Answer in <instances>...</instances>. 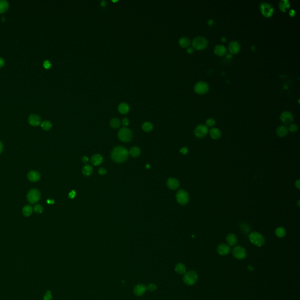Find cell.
<instances>
[{
    "mask_svg": "<svg viewBox=\"0 0 300 300\" xmlns=\"http://www.w3.org/2000/svg\"><path fill=\"white\" fill-rule=\"evenodd\" d=\"M129 153L128 150L122 146H118L115 148L112 152V160L117 163H121L127 160Z\"/></svg>",
    "mask_w": 300,
    "mask_h": 300,
    "instance_id": "cell-1",
    "label": "cell"
},
{
    "mask_svg": "<svg viewBox=\"0 0 300 300\" xmlns=\"http://www.w3.org/2000/svg\"><path fill=\"white\" fill-rule=\"evenodd\" d=\"M260 10L263 16L269 18L273 15L274 8L267 2H261L260 5Z\"/></svg>",
    "mask_w": 300,
    "mask_h": 300,
    "instance_id": "cell-6",
    "label": "cell"
},
{
    "mask_svg": "<svg viewBox=\"0 0 300 300\" xmlns=\"http://www.w3.org/2000/svg\"><path fill=\"white\" fill-rule=\"evenodd\" d=\"M82 161L84 163H87L89 161V158H87V157H86V156H84L82 157Z\"/></svg>",
    "mask_w": 300,
    "mask_h": 300,
    "instance_id": "cell-48",
    "label": "cell"
},
{
    "mask_svg": "<svg viewBox=\"0 0 300 300\" xmlns=\"http://www.w3.org/2000/svg\"><path fill=\"white\" fill-rule=\"evenodd\" d=\"M180 152L183 154H187L188 153V150L186 147H183L180 150Z\"/></svg>",
    "mask_w": 300,
    "mask_h": 300,
    "instance_id": "cell-46",
    "label": "cell"
},
{
    "mask_svg": "<svg viewBox=\"0 0 300 300\" xmlns=\"http://www.w3.org/2000/svg\"><path fill=\"white\" fill-rule=\"evenodd\" d=\"M228 49L231 54H236L239 52L240 45L239 42L236 41H233L229 44Z\"/></svg>",
    "mask_w": 300,
    "mask_h": 300,
    "instance_id": "cell-13",
    "label": "cell"
},
{
    "mask_svg": "<svg viewBox=\"0 0 300 300\" xmlns=\"http://www.w3.org/2000/svg\"><path fill=\"white\" fill-rule=\"evenodd\" d=\"M218 252L219 254L222 256H225L229 253L231 251L230 247L226 244H221L218 246L217 248Z\"/></svg>",
    "mask_w": 300,
    "mask_h": 300,
    "instance_id": "cell-14",
    "label": "cell"
},
{
    "mask_svg": "<svg viewBox=\"0 0 300 300\" xmlns=\"http://www.w3.org/2000/svg\"><path fill=\"white\" fill-rule=\"evenodd\" d=\"M179 44L182 48H188L190 44V40L186 37H181L179 39Z\"/></svg>",
    "mask_w": 300,
    "mask_h": 300,
    "instance_id": "cell-24",
    "label": "cell"
},
{
    "mask_svg": "<svg viewBox=\"0 0 300 300\" xmlns=\"http://www.w3.org/2000/svg\"><path fill=\"white\" fill-rule=\"evenodd\" d=\"M186 52L188 54H192L193 52V48L192 47H188L186 49Z\"/></svg>",
    "mask_w": 300,
    "mask_h": 300,
    "instance_id": "cell-47",
    "label": "cell"
},
{
    "mask_svg": "<svg viewBox=\"0 0 300 300\" xmlns=\"http://www.w3.org/2000/svg\"><path fill=\"white\" fill-rule=\"evenodd\" d=\"M147 289L150 291H153L154 290H155L157 289V286L155 284H153V283H151L150 284L148 285V287H147Z\"/></svg>",
    "mask_w": 300,
    "mask_h": 300,
    "instance_id": "cell-40",
    "label": "cell"
},
{
    "mask_svg": "<svg viewBox=\"0 0 300 300\" xmlns=\"http://www.w3.org/2000/svg\"><path fill=\"white\" fill-rule=\"evenodd\" d=\"M241 229L245 233H247L248 232L250 231L249 226H248L247 225H246V224H242L241 225Z\"/></svg>",
    "mask_w": 300,
    "mask_h": 300,
    "instance_id": "cell-39",
    "label": "cell"
},
{
    "mask_svg": "<svg viewBox=\"0 0 300 300\" xmlns=\"http://www.w3.org/2000/svg\"><path fill=\"white\" fill-rule=\"evenodd\" d=\"M76 196V192L74 190H72L69 194V198L70 199H73Z\"/></svg>",
    "mask_w": 300,
    "mask_h": 300,
    "instance_id": "cell-43",
    "label": "cell"
},
{
    "mask_svg": "<svg viewBox=\"0 0 300 300\" xmlns=\"http://www.w3.org/2000/svg\"><path fill=\"white\" fill-rule=\"evenodd\" d=\"M110 125L113 128H117L120 126V120L116 118L112 119L110 122Z\"/></svg>",
    "mask_w": 300,
    "mask_h": 300,
    "instance_id": "cell-35",
    "label": "cell"
},
{
    "mask_svg": "<svg viewBox=\"0 0 300 300\" xmlns=\"http://www.w3.org/2000/svg\"><path fill=\"white\" fill-rule=\"evenodd\" d=\"M208 132V128L206 125L199 124L195 129V135L198 138H204Z\"/></svg>",
    "mask_w": 300,
    "mask_h": 300,
    "instance_id": "cell-10",
    "label": "cell"
},
{
    "mask_svg": "<svg viewBox=\"0 0 300 300\" xmlns=\"http://www.w3.org/2000/svg\"><path fill=\"white\" fill-rule=\"evenodd\" d=\"M175 270L177 273L179 274H183L186 273V267L184 264L182 263H178L176 264Z\"/></svg>",
    "mask_w": 300,
    "mask_h": 300,
    "instance_id": "cell-26",
    "label": "cell"
},
{
    "mask_svg": "<svg viewBox=\"0 0 300 300\" xmlns=\"http://www.w3.org/2000/svg\"><path fill=\"white\" fill-rule=\"evenodd\" d=\"M275 234L278 238H283L286 235V231L283 227H279L276 229Z\"/></svg>",
    "mask_w": 300,
    "mask_h": 300,
    "instance_id": "cell-27",
    "label": "cell"
},
{
    "mask_svg": "<svg viewBox=\"0 0 300 300\" xmlns=\"http://www.w3.org/2000/svg\"><path fill=\"white\" fill-rule=\"evenodd\" d=\"M119 111L121 114H126L129 111V106L125 103H122L119 106Z\"/></svg>",
    "mask_w": 300,
    "mask_h": 300,
    "instance_id": "cell-28",
    "label": "cell"
},
{
    "mask_svg": "<svg viewBox=\"0 0 300 300\" xmlns=\"http://www.w3.org/2000/svg\"><path fill=\"white\" fill-rule=\"evenodd\" d=\"M4 64V60L3 59V58H2L1 57H0V67H2Z\"/></svg>",
    "mask_w": 300,
    "mask_h": 300,
    "instance_id": "cell-50",
    "label": "cell"
},
{
    "mask_svg": "<svg viewBox=\"0 0 300 300\" xmlns=\"http://www.w3.org/2000/svg\"><path fill=\"white\" fill-rule=\"evenodd\" d=\"M34 211L37 213H41L43 212V207L41 205H37L34 208Z\"/></svg>",
    "mask_w": 300,
    "mask_h": 300,
    "instance_id": "cell-38",
    "label": "cell"
},
{
    "mask_svg": "<svg viewBox=\"0 0 300 300\" xmlns=\"http://www.w3.org/2000/svg\"><path fill=\"white\" fill-rule=\"evenodd\" d=\"M29 123L33 126H38L41 123V117L37 115H31L28 118Z\"/></svg>",
    "mask_w": 300,
    "mask_h": 300,
    "instance_id": "cell-16",
    "label": "cell"
},
{
    "mask_svg": "<svg viewBox=\"0 0 300 300\" xmlns=\"http://www.w3.org/2000/svg\"><path fill=\"white\" fill-rule=\"evenodd\" d=\"M142 128L144 131L146 132H150L151 131L153 128V125L150 122H145L143 123L142 125Z\"/></svg>",
    "mask_w": 300,
    "mask_h": 300,
    "instance_id": "cell-33",
    "label": "cell"
},
{
    "mask_svg": "<svg viewBox=\"0 0 300 300\" xmlns=\"http://www.w3.org/2000/svg\"><path fill=\"white\" fill-rule=\"evenodd\" d=\"M176 199L177 202L181 205H186L189 200V194L185 190H179L176 195Z\"/></svg>",
    "mask_w": 300,
    "mask_h": 300,
    "instance_id": "cell-7",
    "label": "cell"
},
{
    "mask_svg": "<svg viewBox=\"0 0 300 300\" xmlns=\"http://www.w3.org/2000/svg\"><path fill=\"white\" fill-rule=\"evenodd\" d=\"M280 120L284 124L290 125L294 120V117L290 112L284 111L280 115Z\"/></svg>",
    "mask_w": 300,
    "mask_h": 300,
    "instance_id": "cell-12",
    "label": "cell"
},
{
    "mask_svg": "<svg viewBox=\"0 0 300 300\" xmlns=\"http://www.w3.org/2000/svg\"><path fill=\"white\" fill-rule=\"evenodd\" d=\"M2 150H3V144L1 142V141H0V153L2 152Z\"/></svg>",
    "mask_w": 300,
    "mask_h": 300,
    "instance_id": "cell-53",
    "label": "cell"
},
{
    "mask_svg": "<svg viewBox=\"0 0 300 300\" xmlns=\"http://www.w3.org/2000/svg\"><path fill=\"white\" fill-rule=\"evenodd\" d=\"M227 58H232V55H231V54H228V55H227Z\"/></svg>",
    "mask_w": 300,
    "mask_h": 300,
    "instance_id": "cell-56",
    "label": "cell"
},
{
    "mask_svg": "<svg viewBox=\"0 0 300 300\" xmlns=\"http://www.w3.org/2000/svg\"><path fill=\"white\" fill-rule=\"evenodd\" d=\"M41 175L39 173L36 171H31L28 174V178L31 182H37L39 180Z\"/></svg>",
    "mask_w": 300,
    "mask_h": 300,
    "instance_id": "cell-20",
    "label": "cell"
},
{
    "mask_svg": "<svg viewBox=\"0 0 300 300\" xmlns=\"http://www.w3.org/2000/svg\"><path fill=\"white\" fill-rule=\"evenodd\" d=\"M290 3L287 0H281L279 3V8L281 11L286 12V10L290 7Z\"/></svg>",
    "mask_w": 300,
    "mask_h": 300,
    "instance_id": "cell-25",
    "label": "cell"
},
{
    "mask_svg": "<svg viewBox=\"0 0 300 300\" xmlns=\"http://www.w3.org/2000/svg\"><path fill=\"white\" fill-rule=\"evenodd\" d=\"M32 208L30 205H26L22 209V213L25 216H29L32 213Z\"/></svg>",
    "mask_w": 300,
    "mask_h": 300,
    "instance_id": "cell-32",
    "label": "cell"
},
{
    "mask_svg": "<svg viewBox=\"0 0 300 300\" xmlns=\"http://www.w3.org/2000/svg\"><path fill=\"white\" fill-rule=\"evenodd\" d=\"M214 52L217 55L220 56V57H222V56H224L226 54V48L223 45H221V44L217 45H216L215 47Z\"/></svg>",
    "mask_w": 300,
    "mask_h": 300,
    "instance_id": "cell-18",
    "label": "cell"
},
{
    "mask_svg": "<svg viewBox=\"0 0 300 300\" xmlns=\"http://www.w3.org/2000/svg\"><path fill=\"white\" fill-rule=\"evenodd\" d=\"M167 186L171 190H176L180 186L178 180L174 178H170L167 181Z\"/></svg>",
    "mask_w": 300,
    "mask_h": 300,
    "instance_id": "cell-15",
    "label": "cell"
},
{
    "mask_svg": "<svg viewBox=\"0 0 300 300\" xmlns=\"http://www.w3.org/2000/svg\"><path fill=\"white\" fill-rule=\"evenodd\" d=\"M118 136L121 141L127 142L131 140L132 138V133L129 128L123 127L119 130Z\"/></svg>",
    "mask_w": 300,
    "mask_h": 300,
    "instance_id": "cell-5",
    "label": "cell"
},
{
    "mask_svg": "<svg viewBox=\"0 0 300 300\" xmlns=\"http://www.w3.org/2000/svg\"><path fill=\"white\" fill-rule=\"evenodd\" d=\"M297 205H298L299 207H300V200H299V201L297 202Z\"/></svg>",
    "mask_w": 300,
    "mask_h": 300,
    "instance_id": "cell-57",
    "label": "cell"
},
{
    "mask_svg": "<svg viewBox=\"0 0 300 300\" xmlns=\"http://www.w3.org/2000/svg\"><path fill=\"white\" fill-rule=\"evenodd\" d=\"M226 241L230 246H233L238 243V238L235 234L229 233L226 236Z\"/></svg>",
    "mask_w": 300,
    "mask_h": 300,
    "instance_id": "cell-23",
    "label": "cell"
},
{
    "mask_svg": "<svg viewBox=\"0 0 300 300\" xmlns=\"http://www.w3.org/2000/svg\"><path fill=\"white\" fill-rule=\"evenodd\" d=\"M221 41H223V42H225V41H226V38H225V37H222V38H221Z\"/></svg>",
    "mask_w": 300,
    "mask_h": 300,
    "instance_id": "cell-55",
    "label": "cell"
},
{
    "mask_svg": "<svg viewBox=\"0 0 300 300\" xmlns=\"http://www.w3.org/2000/svg\"><path fill=\"white\" fill-rule=\"evenodd\" d=\"M122 124L124 126H127L129 124V120L127 118H124L122 120Z\"/></svg>",
    "mask_w": 300,
    "mask_h": 300,
    "instance_id": "cell-44",
    "label": "cell"
},
{
    "mask_svg": "<svg viewBox=\"0 0 300 300\" xmlns=\"http://www.w3.org/2000/svg\"><path fill=\"white\" fill-rule=\"evenodd\" d=\"M208 40L203 37L198 36L192 41V47L197 50H203L208 47Z\"/></svg>",
    "mask_w": 300,
    "mask_h": 300,
    "instance_id": "cell-2",
    "label": "cell"
},
{
    "mask_svg": "<svg viewBox=\"0 0 300 300\" xmlns=\"http://www.w3.org/2000/svg\"><path fill=\"white\" fill-rule=\"evenodd\" d=\"M91 163L95 166H97L100 165L103 161V158L102 156L100 154H95L91 158Z\"/></svg>",
    "mask_w": 300,
    "mask_h": 300,
    "instance_id": "cell-19",
    "label": "cell"
},
{
    "mask_svg": "<svg viewBox=\"0 0 300 300\" xmlns=\"http://www.w3.org/2000/svg\"><path fill=\"white\" fill-rule=\"evenodd\" d=\"M83 174L85 176H90L93 173V168L90 165H85L82 169Z\"/></svg>",
    "mask_w": 300,
    "mask_h": 300,
    "instance_id": "cell-30",
    "label": "cell"
},
{
    "mask_svg": "<svg viewBox=\"0 0 300 300\" xmlns=\"http://www.w3.org/2000/svg\"><path fill=\"white\" fill-rule=\"evenodd\" d=\"M194 90L198 95L205 94L209 90V85L205 82H198L195 84Z\"/></svg>",
    "mask_w": 300,
    "mask_h": 300,
    "instance_id": "cell-9",
    "label": "cell"
},
{
    "mask_svg": "<svg viewBox=\"0 0 300 300\" xmlns=\"http://www.w3.org/2000/svg\"><path fill=\"white\" fill-rule=\"evenodd\" d=\"M295 185H296V187L297 188V189H300V180H298L295 183Z\"/></svg>",
    "mask_w": 300,
    "mask_h": 300,
    "instance_id": "cell-49",
    "label": "cell"
},
{
    "mask_svg": "<svg viewBox=\"0 0 300 300\" xmlns=\"http://www.w3.org/2000/svg\"><path fill=\"white\" fill-rule=\"evenodd\" d=\"M233 256L239 260L244 259L247 256V253L245 248L241 246H236L233 250Z\"/></svg>",
    "mask_w": 300,
    "mask_h": 300,
    "instance_id": "cell-11",
    "label": "cell"
},
{
    "mask_svg": "<svg viewBox=\"0 0 300 300\" xmlns=\"http://www.w3.org/2000/svg\"><path fill=\"white\" fill-rule=\"evenodd\" d=\"M215 124V120L213 118H209L206 121V125L209 127H212Z\"/></svg>",
    "mask_w": 300,
    "mask_h": 300,
    "instance_id": "cell-36",
    "label": "cell"
},
{
    "mask_svg": "<svg viewBox=\"0 0 300 300\" xmlns=\"http://www.w3.org/2000/svg\"><path fill=\"white\" fill-rule=\"evenodd\" d=\"M211 137L214 140H218L221 138L222 132L221 130L217 128H212L209 131Z\"/></svg>",
    "mask_w": 300,
    "mask_h": 300,
    "instance_id": "cell-22",
    "label": "cell"
},
{
    "mask_svg": "<svg viewBox=\"0 0 300 300\" xmlns=\"http://www.w3.org/2000/svg\"><path fill=\"white\" fill-rule=\"evenodd\" d=\"M51 63L50 62V61L48 60H46L44 61V66L46 68V69H49L51 67Z\"/></svg>",
    "mask_w": 300,
    "mask_h": 300,
    "instance_id": "cell-41",
    "label": "cell"
},
{
    "mask_svg": "<svg viewBox=\"0 0 300 300\" xmlns=\"http://www.w3.org/2000/svg\"><path fill=\"white\" fill-rule=\"evenodd\" d=\"M288 132H289V130L287 128V127H286L284 125L279 126L276 129V134L280 137H285L286 135H287Z\"/></svg>",
    "mask_w": 300,
    "mask_h": 300,
    "instance_id": "cell-21",
    "label": "cell"
},
{
    "mask_svg": "<svg viewBox=\"0 0 300 300\" xmlns=\"http://www.w3.org/2000/svg\"><path fill=\"white\" fill-rule=\"evenodd\" d=\"M106 2L105 1H102L101 2V5H102V6H105L106 5Z\"/></svg>",
    "mask_w": 300,
    "mask_h": 300,
    "instance_id": "cell-54",
    "label": "cell"
},
{
    "mask_svg": "<svg viewBox=\"0 0 300 300\" xmlns=\"http://www.w3.org/2000/svg\"><path fill=\"white\" fill-rule=\"evenodd\" d=\"M99 173L100 175H105L107 173V171L106 169H105L103 168H101L99 170Z\"/></svg>",
    "mask_w": 300,
    "mask_h": 300,
    "instance_id": "cell-45",
    "label": "cell"
},
{
    "mask_svg": "<svg viewBox=\"0 0 300 300\" xmlns=\"http://www.w3.org/2000/svg\"><path fill=\"white\" fill-rule=\"evenodd\" d=\"M128 153L132 157H138L141 154V150L138 147H134L130 149V150Z\"/></svg>",
    "mask_w": 300,
    "mask_h": 300,
    "instance_id": "cell-29",
    "label": "cell"
},
{
    "mask_svg": "<svg viewBox=\"0 0 300 300\" xmlns=\"http://www.w3.org/2000/svg\"><path fill=\"white\" fill-rule=\"evenodd\" d=\"M9 7L8 2L6 0H0V13L5 12Z\"/></svg>",
    "mask_w": 300,
    "mask_h": 300,
    "instance_id": "cell-31",
    "label": "cell"
},
{
    "mask_svg": "<svg viewBox=\"0 0 300 300\" xmlns=\"http://www.w3.org/2000/svg\"><path fill=\"white\" fill-rule=\"evenodd\" d=\"M47 202L49 203V204H53L54 203V200H51V199H48L47 200Z\"/></svg>",
    "mask_w": 300,
    "mask_h": 300,
    "instance_id": "cell-52",
    "label": "cell"
},
{
    "mask_svg": "<svg viewBox=\"0 0 300 300\" xmlns=\"http://www.w3.org/2000/svg\"><path fill=\"white\" fill-rule=\"evenodd\" d=\"M208 24L209 25H212L213 24H214V21L213 19H209L208 20Z\"/></svg>",
    "mask_w": 300,
    "mask_h": 300,
    "instance_id": "cell-51",
    "label": "cell"
},
{
    "mask_svg": "<svg viewBox=\"0 0 300 300\" xmlns=\"http://www.w3.org/2000/svg\"><path fill=\"white\" fill-rule=\"evenodd\" d=\"M147 287L144 284H138L134 289V293L137 296H142L146 291Z\"/></svg>",
    "mask_w": 300,
    "mask_h": 300,
    "instance_id": "cell-17",
    "label": "cell"
},
{
    "mask_svg": "<svg viewBox=\"0 0 300 300\" xmlns=\"http://www.w3.org/2000/svg\"><path fill=\"white\" fill-rule=\"evenodd\" d=\"M298 129L299 127L296 124H291L289 126V128H288V130L292 132H296L298 130Z\"/></svg>",
    "mask_w": 300,
    "mask_h": 300,
    "instance_id": "cell-37",
    "label": "cell"
},
{
    "mask_svg": "<svg viewBox=\"0 0 300 300\" xmlns=\"http://www.w3.org/2000/svg\"><path fill=\"white\" fill-rule=\"evenodd\" d=\"M198 279V276L195 271H189L185 273L183 277V281L188 286H193L195 284Z\"/></svg>",
    "mask_w": 300,
    "mask_h": 300,
    "instance_id": "cell-4",
    "label": "cell"
},
{
    "mask_svg": "<svg viewBox=\"0 0 300 300\" xmlns=\"http://www.w3.org/2000/svg\"><path fill=\"white\" fill-rule=\"evenodd\" d=\"M41 198L39 191L37 189H32L29 191L27 195V199L30 203L34 204L37 203Z\"/></svg>",
    "mask_w": 300,
    "mask_h": 300,
    "instance_id": "cell-8",
    "label": "cell"
},
{
    "mask_svg": "<svg viewBox=\"0 0 300 300\" xmlns=\"http://www.w3.org/2000/svg\"><path fill=\"white\" fill-rule=\"evenodd\" d=\"M248 239L251 243L258 247L262 246L265 243L264 236L261 233L257 232L250 233L248 235Z\"/></svg>",
    "mask_w": 300,
    "mask_h": 300,
    "instance_id": "cell-3",
    "label": "cell"
},
{
    "mask_svg": "<svg viewBox=\"0 0 300 300\" xmlns=\"http://www.w3.org/2000/svg\"><path fill=\"white\" fill-rule=\"evenodd\" d=\"M52 299V296L50 291H48L47 294L44 297V300H51Z\"/></svg>",
    "mask_w": 300,
    "mask_h": 300,
    "instance_id": "cell-42",
    "label": "cell"
},
{
    "mask_svg": "<svg viewBox=\"0 0 300 300\" xmlns=\"http://www.w3.org/2000/svg\"><path fill=\"white\" fill-rule=\"evenodd\" d=\"M41 127L44 130H47V131L49 130L52 127V124L51 123V122L50 121L46 120V121H44L42 122V123L41 124Z\"/></svg>",
    "mask_w": 300,
    "mask_h": 300,
    "instance_id": "cell-34",
    "label": "cell"
}]
</instances>
